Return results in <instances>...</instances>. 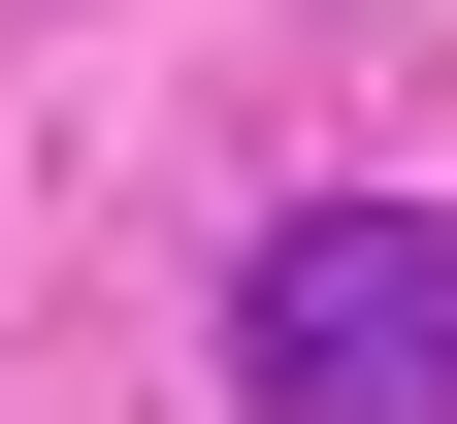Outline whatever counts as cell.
I'll return each instance as SVG.
<instances>
[{
  "label": "cell",
  "instance_id": "obj_1",
  "mask_svg": "<svg viewBox=\"0 0 457 424\" xmlns=\"http://www.w3.org/2000/svg\"><path fill=\"white\" fill-rule=\"evenodd\" d=\"M228 392L262 424H457V196H295L228 262Z\"/></svg>",
  "mask_w": 457,
  "mask_h": 424
}]
</instances>
